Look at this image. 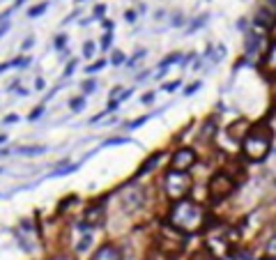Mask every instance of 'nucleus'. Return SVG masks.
<instances>
[{
  "mask_svg": "<svg viewBox=\"0 0 276 260\" xmlns=\"http://www.w3.org/2000/svg\"><path fill=\"white\" fill-rule=\"evenodd\" d=\"M207 224V214L205 207L196 200H173V207L168 212V226L175 230H180L182 235H193L198 233L203 226Z\"/></svg>",
  "mask_w": 276,
  "mask_h": 260,
  "instance_id": "obj_1",
  "label": "nucleus"
},
{
  "mask_svg": "<svg viewBox=\"0 0 276 260\" xmlns=\"http://www.w3.org/2000/svg\"><path fill=\"white\" fill-rule=\"evenodd\" d=\"M242 152L249 161H265L272 152V129L265 125H256L242 140Z\"/></svg>",
  "mask_w": 276,
  "mask_h": 260,
  "instance_id": "obj_2",
  "label": "nucleus"
},
{
  "mask_svg": "<svg viewBox=\"0 0 276 260\" xmlns=\"http://www.w3.org/2000/svg\"><path fill=\"white\" fill-rule=\"evenodd\" d=\"M163 189H166V196L170 200H180L191 191V177H189V173L170 168L163 177Z\"/></svg>",
  "mask_w": 276,
  "mask_h": 260,
  "instance_id": "obj_3",
  "label": "nucleus"
},
{
  "mask_svg": "<svg viewBox=\"0 0 276 260\" xmlns=\"http://www.w3.org/2000/svg\"><path fill=\"white\" fill-rule=\"evenodd\" d=\"M235 191V180L228 175V173H216L214 177L210 180V198L212 203H221L226 200L230 194Z\"/></svg>",
  "mask_w": 276,
  "mask_h": 260,
  "instance_id": "obj_4",
  "label": "nucleus"
},
{
  "mask_svg": "<svg viewBox=\"0 0 276 260\" xmlns=\"http://www.w3.org/2000/svg\"><path fill=\"white\" fill-rule=\"evenodd\" d=\"M196 161H198V154H196L193 147H177V150L173 152V157H170V168L189 173V170L196 166Z\"/></svg>",
  "mask_w": 276,
  "mask_h": 260,
  "instance_id": "obj_5",
  "label": "nucleus"
},
{
  "mask_svg": "<svg viewBox=\"0 0 276 260\" xmlns=\"http://www.w3.org/2000/svg\"><path fill=\"white\" fill-rule=\"evenodd\" d=\"M143 189H138V187H129L125 191V196H122L120 200V207L127 212V214H132V212L140 210L143 207Z\"/></svg>",
  "mask_w": 276,
  "mask_h": 260,
  "instance_id": "obj_6",
  "label": "nucleus"
},
{
  "mask_svg": "<svg viewBox=\"0 0 276 260\" xmlns=\"http://www.w3.org/2000/svg\"><path fill=\"white\" fill-rule=\"evenodd\" d=\"M249 131H251V125L246 120H237V122H233V125H228V136L235 140V143H242Z\"/></svg>",
  "mask_w": 276,
  "mask_h": 260,
  "instance_id": "obj_7",
  "label": "nucleus"
},
{
  "mask_svg": "<svg viewBox=\"0 0 276 260\" xmlns=\"http://www.w3.org/2000/svg\"><path fill=\"white\" fill-rule=\"evenodd\" d=\"M92 260H122V251H120V247H115V244H104V247L92 256Z\"/></svg>",
  "mask_w": 276,
  "mask_h": 260,
  "instance_id": "obj_8",
  "label": "nucleus"
},
{
  "mask_svg": "<svg viewBox=\"0 0 276 260\" xmlns=\"http://www.w3.org/2000/svg\"><path fill=\"white\" fill-rule=\"evenodd\" d=\"M161 157H163V152H154V154H152L150 159H147V161L143 163V166H140V168L136 170V177H140V175H145V173H150L152 168H154L156 163L161 161Z\"/></svg>",
  "mask_w": 276,
  "mask_h": 260,
  "instance_id": "obj_9",
  "label": "nucleus"
},
{
  "mask_svg": "<svg viewBox=\"0 0 276 260\" xmlns=\"http://www.w3.org/2000/svg\"><path fill=\"white\" fill-rule=\"evenodd\" d=\"M214 133H216V122L210 118V120L203 125V129H200V140H210Z\"/></svg>",
  "mask_w": 276,
  "mask_h": 260,
  "instance_id": "obj_10",
  "label": "nucleus"
},
{
  "mask_svg": "<svg viewBox=\"0 0 276 260\" xmlns=\"http://www.w3.org/2000/svg\"><path fill=\"white\" fill-rule=\"evenodd\" d=\"M265 65L270 67L272 72H276V39L272 42L270 51H267V55H265Z\"/></svg>",
  "mask_w": 276,
  "mask_h": 260,
  "instance_id": "obj_11",
  "label": "nucleus"
},
{
  "mask_svg": "<svg viewBox=\"0 0 276 260\" xmlns=\"http://www.w3.org/2000/svg\"><path fill=\"white\" fill-rule=\"evenodd\" d=\"M18 154H28V157H35V154H44L46 152V147L44 145H37V147H21V150H16Z\"/></svg>",
  "mask_w": 276,
  "mask_h": 260,
  "instance_id": "obj_12",
  "label": "nucleus"
},
{
  "mask_svg": "<svg viewBox=\"0 0 276 260\" xmlns=\"http://www.w3.org/2000/svg\"><path fill=\"white\" fill-rule=\"evenodd\" d=\"M90 244H92V235H90V233H85V235H83V240L78 242L76 251H78V254H83V251H88V249H90Z\"/></svg>",
  "mask_w": 276,
  "mask_h": 260,
  "instance_id": "obj_13",
  "label": "nucleus"
},
{
  "mask_svg": "<svg viewBox=\"0 0 276 260\" xmlns=\"http://www.w3.org/2000/svg\"><path fill=\"white\" fill-rule=\"evenodd\" d=\"M180 58H182L180 53H173V55H168L166 60H161V65H159V69H161V72H166V69H168V67L173 65V62H180Z\"/></svg>",
  "mask_w": 276,
  "mask_h": 260,
  "instance_id": "obj_14",
  "label": "nucleus"
},
{
  "mask_svg": "<svg viewBox=\"0 0 276 260\" xmlns=\"http://www.w3.org/2000/svg\"><path fill=\"white\" fill-rule=\"evenodd\" d=\"M74 170H78V163H72V166H62V168L53 170V173H51V177H58V175H67V173H74Z\"/></svg>",
  "mask_w": 276,
  "mask_h": 260,
  "instance_id": "obj_15",
  "label": "nucleus"
},
{
  "mask_svg": "<svg viewBox=\"0 0 276 260\" xmlns=\"http://www.w3.org/2000/svg\"><path fill=\"white\" fill-rule=\"evenodd\" d=\"M48 9V2H42V5H37V7H32L30 12H28V16L30 18H35V16H39V14H44Z\"/></svg>",
  "mask_w": 276,
  "mask_h": 260,
  "instance_id": "obj_16",
  "label": "nucleus"
},
{
  "mask_svg": "<svg viewBox=\"0 0 276 260\" xmlns=\"http://www.w3.org/2000/svg\"><path fill=\"white\" fill-rule=\"evenodd\" d=\"M205 23H207V14H203V16L196 18V21L191 23V28H189V32H193V30H198V28H203Z\"/></svg>",
  "mask_w": 276,
  "mask_h": 260,
  "instance_id": "obj_17",
  "label": "nucleus"
},
{
  "mask_svg": "<svg viewBox=\"0 0 276 260\" xmlns=\"http://www.w3.org/2000/svg\"><path fill=\"white\" fill-rule=\"evenodd\" d=\"M152 115H143V118H138V120H134V122H129V125H127V129H138L140 127V125H145V122L150 120Z\"/></svg>",
  "mask_w": 276,
  "mask_h": 260,
  "instance_id": "obj_18",
  "label": "nucleus"
},
{
  "mask_svg": "<svg viewBox=\"0 0 276 260\" xmlns=\"http://www.w3.org/2000/svg\"><path fill=\"white\" fill-rule=\"evenodd\" d=\"M69 106H72V111H76V113H78V111H81V109L85 106V95H83V97L72 99V104H69Z\"/></svg>",
  "mask_w": 276,
  "mask_h": 260,
  "instance_id": "obj_19",
  "label": "nucleus"
},
{
  "mask_svg": "<svg viewBox=\"0 0 276 260\" xmlns=\"http://www.w3.org/2000/svg\"><path fill=\"white\" fill-rule=\"evenodd\" d=\"M125 143H132V138H125V136H122V138H111V140H106L104 145H125Z\"/></svg>",
  "mask_w": 276,
  "mask_h": 260,
  "instance_id": "obj_20",
  "label": "nucleus"
},
{
  "mask_svg": "<svg viewBox=\"0 0 276 260\" xmlns=\"http://www.w3.org/2000/svg\"><path fill=\"white\" fill-rule=\"evenodd\" d=\"M267 256H272V260H276V237H272L267 244Z\"/></svg>",
  "mask_w": 276,
  "mask_h": 260,
  "instance_id": "obj_21",
  "label": "nucleus"
},
{
  "mask_svg": "<svg viewBox=\"0 0 276 260\" xmlns=\"http://www.w3.org/2000/svg\"><path fill=\"white\" fill-rule=\"evenodd\" d=\"M83 55H85V58H92V55H95V44H92V42H85L83 44Z\"/></svg>",
  "mask_w": 276,
  "mask_h": 260,
  "instance_id": "obj_22",
  "label": "nucleus"
},
{
  "mask_svg": "<svg viewBox=\"0 0 276 260\" xmlns=\"http://www.w3.org/2000/svg\"><path fill=\"white\" fill-rule=\"evenodd\" d=\"M104 67H106V60H99V62H95V65L88 67L85 72H88V74H95V72H99V69H104Z\"/></svg>",
  "mask_w": 276,
  "mask_h": 260,
  "instance_id": "obj_23",
  "label": "nucleus"
},
{
  "mask_svg": "<svg viewBox=\"0 0 276 260\" xmlns=\"http://www.w3.org/2000/svg\"><path fill=\"white\" fill-rule=\"evenodd\" d=\"M191 260H216L214 254H207V251H200V254H196Z\"/></svg>",
  "mask_w": 276,
  "mask_h": 260,
  "instance_id": "obj_24",
  "label": "nucleus"
},
{
  "mask_svg": "<svg viewBox=\"0 0 276 260\" xmlns=\"http://www.w3.org/2000/svg\"><path fill=\"white\" fill-rule=\"evenodd\" d=\"M198 90H200V83L196 81V83H191V85H189V88L184 90V97H191L193 92H198Z\"/></svg>",
  "mask_w": 276,
  "mask_h": 260,
  "instance_id": "obj_25",
  "label": "nucleus"
},
{
  "mask_svg": "<svg viewBox=\"0 0 276 260\" xmlns=\"http://www.w3.org/2000/svg\"><path fill=\"white\" fill-rule=\"evenodd\" d=\"M180 79H177V81H170V83H166V85H163V90H166V92H173V90H177V88H180Z\"/></svg>",
  "mask_w": 276,
  "mask_h": 260,
  "instance_id": "obj_26",
  "label": "nucleus"
},
{
  "mask_svg": "<svg viewBox=\"0 0 276 260\" xmlns=\"http://www.w3.org/2000/svg\"><path fill=\"white\" fill-rule=\"evenodd\" d=\"M42 113H44V106H37V109L28 115V120H37V118H42Z\"/></svg>",
  "mask_w": 276,
  "mask_h": 260,
  "instance_id": "obj_27",
  "label": "nucleus"
},
{
  "mask_svg": "<svg viewBox=\"0 0 276 260\" xmlns=\"http://www.w3.org/2000/svg\"><path fill=\"white\" fill-rule=\"evenodd\" d=\"M111 42H113V35H111V32H106V35H104V39H102V49L106 51L108 46H111Z\"/></svg>",
  "mask_w": 276,
  "mask_h": 260,
  "instance_id": "obj_28",
  "label": "nucleus"
},
{
  "mask_svg": "<svg viewBox=\"0 0 276 260\" xmlns=\"http://www.w3.org/2000/svg\"><path fill=\"white\" fill-rule=\"evenodd\" d=\"M111 62H113V65H122V62H125V53L115 51V53H113V60H111Z\"/></svg>",
  "mask_w": 276,
  "mask_h": 260,
  "instance_id": "obj_29",
  "label": "nucleus"
},
{
  "mask_svg": "<svg viewBox=\"0 0 276 260\" xmlns=\"http://www.w3.org/2000/svg\"><path fill=\"white\" fill-rule=\"evenodd\" d=\"M95 88H97V83H95V81H88V83H83V92H85V95H90V92H95Z\"/></svg>",
  "mask_w": 276,
  "mask_h": 260,
  "instance_id": "obj_30",
  "label": "nucleus"
},
{
  "mask_svg": "<svg viewBox=\"0 0 276 260\" xmlns=\"http://www.w3.org/2000/svg\"><path fill=\"white\" fill-rule=\"evenodd\" d=\"M74 69H76V60H72L69 65L65 67V76H72V74H74Z\"/></svg>",
  "mask_w": 276,
  "mask_h": 260,
  "instance_id": "obj_31",
  "label": "nucleus"
},
{
  "mask_svg": "<svg viewBox=\"0 0 276 260\" xmlns=\"http://www.w3.org/2000/svg\"><path fill=\"white\" fill-rule=\"evenodd\" d=\"M65 42H67V37H65V35L55 37V49H62V46H65Z\"/></svg>",
  "mask_w": 276,
  "mask_h": 260,
  "instance_id": "obj_32",
  "label": "nucleus"
},
{
  "mask_svg": "<svg viewBox=\"0 0 276 260\" xmlns=\"http://www.w3.org/2000/svg\"><path fill=\"white\" fill-rule=\"evenodd\" d=\"M140 102H143V104H152V102H154V92H147V95H145Z\"/></svg>",
  "mask_w": 276,
  "mask_h": 260,
  "instance_id": "obj_33",
  "label": "nucleus"
},
{
  "mask_svg": "<svg viewBox=\"0 0 276 260\" xmlns=\"http://www.w3.org/2000/svg\"><path fill=\"white\" fill-rule=\"evenodd\" d=\"M173 25H184V18H182V14H177V16L173 18Z\"/></svg>",
  "mask_w": 276,
  "mask_h": 260,
  "instance_id": "obj_34",
  "label": "nucleus"
},
{
  "mask_svg": "<svg viewBox=\"0 0 276 260\" xmlns=\"http://www.w3.org/2000/svg\"><path fill=\"white\" fill-rule=\"evenodd\" d=\"M104 12H106V5H97L95 7V14H97V16H99V14H104Z\"/></svg>",
  "mask_w": 276,
  "mask_h": 260,
  "instance_id": "obj_35",
  "label": "nucleus"
},
{
  "mask_svg": "<svg viewBox=\"0 0 276 260\" xmlns=\"http://www.w3.org/2000/svg\"><path fill=\"white\" fill-rule=\"evenodd\" d=\"M32 44H35V39H32V37H28V39L23 42V49H30Z\"/></svg>",
  "mask_w": 276,
  "mask_h": 260,
  "instance_id": "obj_36",
  "label": "nucleus"
},
{
  "mask_svg": "<svg viewBox=\"0 0 276 260\" xmlns=\"http://www.w3.org/2000/svg\"><path fill=\"white\" fill-rule=\"evenodd\" d=\"M127 21H129V23H134V21H136V12H127Z\"/></svg>",
  "mask_w": 276,
  "mask_h": 260,
  "instance_id": "obj_37",
  "label": "nucleus"
},
{
  "mask_svg": "<svg viewBox=\"0 0 276 260\" xmlns=\"http://www.w3.org/2000/svg\"><path fill=\"white\" fill-rule=\"evenodd\" d=\"M51 260H74V258H72V256H53Z\"/></svg>",
  "mask_w": 276,
  "mask_h": 260,
  "instance_id": "obj_38",
  "label": "nucleus"
},
{
  "mask_svg": "<svg viewBox=\"0 0 276 260\" xmlns=\"http://www.w3.org/2000/svg\"><path fill=\"white\" fill-rule=\"evenodd\" d=\"M129 97H132V90H127V92H122V95H120V102H125V99H129Z\"/></svg>",
  "mask_w": 276,
  "mask_h": 260,
  "instance_id": "obj_39",
  "label": "nucleus"
},
{
  "mask_svg": "<svg viewBox=\"0 0 276 260\" xmlns=\"http://www.w3.org/2000/svg\"><path fill=\"white\" fill-rule=\"evenodd\" d=\"M35 88H37V90H42V88H44V79H37L35 81Z\"/></svg>",
  "mask_w": 276,
  "mask_h": 260,
  "instance_id": "obj_40",
  "label": "nucleus"
},
{
  "mask_svg": "<svg viewBox=\"0 0 276 260\" xmlns=\"http://www.w3.org/2000/svg\"><path fill=\"white\" fill-rule=\"evenodd\" d=\"M16 120H18L16 115H7V118H5V122H7V125H9V122H16Z\"/></svg>",
  "mask_w": 276,
  "mask_h": 260,
  "instance_id": "obj_41",
  "label": "nucleus"
},
{
  "mask_svg": "<svg viewBox=\"0 0 276 260\" xmlns=\"http://www.w3.org/2000/svg\"><path fill=\"white\" fill-rule=\"evenodd\" d=\"M7 30H9V25H7V23H5V25H0V37L5 35V32H7Z\"/></svg>",
  "mask_w": 276,
  "mask_h": 260,
  "instance_id": "obj_42",
  "label": "nucleus"
},
{
  "mask_svg": "<svg viewBox=\"0 0 276 260\" xmlns=\"http://www.w3.org/2000/svg\"><path fill=\"white\" fill-rule=\"evenodd\" d=\"M267 7H272V9L276 12V0H267Z\"/></svg>",
  "mask_w": 276,
  "mask_h": 260,
  "instance_id": "obj_43",
  "label": "nucleus"
},
{
  "mask_svg": "<svg viewBox=\"0 0 276 260\" xmlns=\"http://www.w3.org/2000/svg\"><path fill=\"white\" fill-rule=\"evenodd\" d=\"M216 260H235L233 256H221V258H216Z\"/></svg>",
  "mask_w": 276,
  "mask_h": 260,
  "instance_id": "obj_44",
  "label": "nucleus"
},
{
  "mask_svg": "<svg viewBox=\"0 0 276 260\" xmlns=\"http://www.w3.org/2000/svg\"><path fill=\"white\" fill-rule=\"evenodd\" d=\"M5 140H7V136H0V143H5Z\"/></svg>",
  "mask_w": 276,
  "mask_h": 260,
  "instance_id": "obj_45",
  "label": "nucleus"
},
{
  "mask_svg": "<svg viewBox=\"0 0 276 260\" xmlns=\"http://www.w3.org/2000/svg\"><path fill=\"white\" fill-rule=\"evenodd\" d=\"M78 2H81V0H78Z\"/></svg>",
  "mask_w": 276,
  "mask_h": 260,
  "instance_id": "obj_46",
  "label": "nucleus"
}]
</instances>
